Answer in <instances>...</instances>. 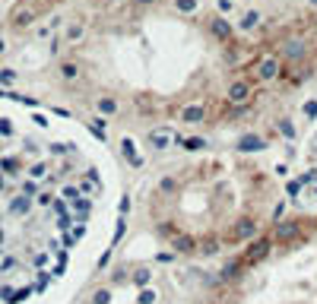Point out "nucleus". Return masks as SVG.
Returning a JSON list of instances; mask_svg holds the SVG:
<instances>
[{
    "mask_svg": "<svg viewBox=\"0 0 317 304\" xmlns=\"http://www.w3.org/2000/svg\"><path fill=\"white\" fill-rule=\"evenodd\" d=\"M165 143H168V136H162V133H152V146H159V149H162Z\"/></svg>",
    "mask_w": 317,
    "mask_h": 304,
    "instance_id": "9d476101",
    "label": "nucleus"
},
{
    "mask_svg": "<svg viewBox=\"0 0 317 304\" xmlns=\"http://www.w3.org/2000/svg\"><path fill=\"white\" fill-rule=\"evenodd\" d=\"M279 73H283V64H279V57H260V61H257V76H260L263 83L276 79Z\"/></svg>",
    "mask_w": 317,
    "mask_h": 304,
    "instance_id": "f03ea898",
    "label": "nucleus"
},
{
    "mask_svg": "<svg viewBox=\"0 0 317 304\" xmlns=\"http://www.w3.org/2000/svg\"><path fill=\"white\" fill-rule=\"evenodd\" d=\"M301 54H304V44L301 41H289L286 44V57H289V61H298Z\"/></svg>",
    "mask_w": 317,
    "mask_h": 304,
    "instance_id": "423d86ee",
    "label": "nucleus"
},
{
    "mask_svg": "<svg viewBox=\"0 0 317 304\" xmlns=\"http://www.w3.org/2000/svg\"><path fill=\"white\" fill-rule=\"evenodd\" d=\"M137 4H152V0H137Z\"/></svg>",
    "mask_w": 317,
    "mask_h": 304,
    "instance_id": "4468645a",
    "label": "nucleus"
},
{
    "mask_svg": "<svg viewBox=\"0 0 317 304\" xmlns=\"http://www.w3.org/2000/svg\"><path fill=\"white\" fill-rule=\"evenodd\" d=\"M238 149H263V139H257V136H244L241 143H238Z\"/></svg>",
    "mask_w": 317,
    "mask_h": 304,
    "instance_id": "0eeeda50",
    "label": "nucleus"
},
{
    "mask_svg": "<svg viewBox=\"0 0 317 304\" xmlns=\"http://www.w3.org/2000/svg\"><path fill=\"white\" fill-rule=\"evenodd\" d=\"M279 130H283L286 136H295V130H292V124H289V121H279Z\"/></svg>",
    "mask_w": 317,
    "mask_h": 304,
    "instance_id": "9b49d317",
    "label": "nucleus"
},
{
    "mask_svg": "<svg viewBox=\"0 0 317 304\" xmlns=\"http://www.w3.org/2000/svg\"><path fill=\"white\" fill-rule=\"evenodd\" d=\"M203 114H206L203 105H187L181 111V118H184V124H194V121H203Z\"/></svg>",
    "mask_w": 317,
    "mask_h": 304,
    "instance_id": "39448f33",
    "label": "nucleus"
},
{
    "mask_svg": "<svg viewBox=\"0 0 317 304\" xmlns=\"http://www.w3.org/2000/svg\"><path fill=\"white\" fill-rule=\"evenodd\" d=\"M248 98H251V83L238 79V83H232V86H229V102H238V105H244Z\"/></svg>",
    "mask_w": 317,
    "mask_h": 304,
    "instance_id": "20e7f679",
    "label": "nucleus"
},
{
    "mask_svg": "<svg viewBox=\"0 0 317 304\" xmlns=\"http://www.w3.org/2000/svg\"><path fill=\"white\" fill-rule=\"evenodd\" d=\"M209 32H213L219 41H229L235 29L229 26V19H222V16H213V19H209Z\"/></svg>",
    "mask_w": 317,
    "mask_h": 304,
    "instance_id": "7ed1b4c3",
    "label": "nucleus"
},
{
    "mask_svg": "<svg viewBox=\"0 0 317 304\" xmlns=\"http://www.w3.org/2000/svg\"><path fill=\"white\" fill-rule=\"evenodd\" d=\"M222 4H225V7H229V4H232V0H222Z\"/></svg>",
    "mask_w": 317,
    "mask_h": 304,
    "instance_id": "2eb2a0df",
    "label": "nucleus"
},
{
    "mask_svg": "<svg viewBox=\"0 0 317 304\" xmlns=\"http://www.w3.org/2000/svg\"><path fill=\"white\" fill-rule=\"evenodd\" d=\"M44 124L48 121L41 118L35 130ZM35 130H26L13 114L0 111V304L26 298L29 285L19 279L26 266L41 273L32 257H22L13 247L16 228H26L38 216H83V190L96 187V181L76 184L67 178L64 165L73 159V146L61 139H38Z\"/></svg>",
    "mask_w": 317,
    "mask_h": 304,
    "instance_id": "f257e3e1",
    "label": "nucleus"
},
{
    "mask_svg": "<svg viewBox=\"0 0 317 304\" xmlns=\"http://www.w3.org/2000/svg\"><path fill=\"white\" fill-rule=\"evenodd\" d=\"M257 26V13H248V19H244V29H254Z\"/></svg>",
    "mask_w": 317,
    "mask_h": 304,
    "instance_id": "f8f14e48",
    "label": "nucleus"
},
{
    "mask_svg": "<svg viewBox=\"0 0 317 304\" xmlns=\"http://www.w3.org/2000/svg\"><path fill=\"white\" fill-rule=\"evenodd\" d=\"M304 114H308V118H317V105H314V102L304 105Z\"/></svg>",
    "mask_w": 317,
    "mask_h": 304,
    "instance_id": "ddd939ff",
    "label": "nucleus"
},
{
    "mask_svg": "<svg viewBox=\"0 0 317 304\" xmlns=\"http://www.w3.org/2000/svg\"><path fill=\"white\" fill-rule=\"evenodd\" d=\"M99 111L114 114V111H117V102H114V98H102V102H99Z\"/></svg>",
    "mask_w": 317,
    "mask_h": 304,
    "instance_id": "6e6552de",
    "label": "nucleus"
},
{
    "mask_svg": "<svg viewBox=\"0 0 317 304\" xmlns=\"http://www.w3.org/2000/svg\"><path fill=\"white\" fill-rule=\"evenodd\" d=\"M178 10H181V13H194V10H197V0H178Z\"/></svg>",
    "mask_w": 317,
    "mask_h": 304,
    "instance_id": "1a4fd4ad",
    "label": "nucleus"
}]
</instances>
